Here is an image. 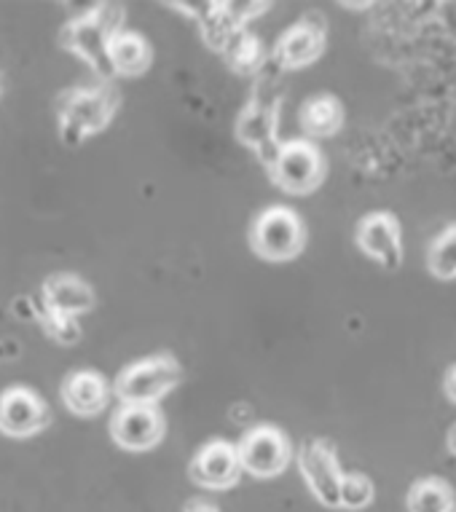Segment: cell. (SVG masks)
Instances as JSON below:
<instances>
[{
	"mask_svg": "<svg viewBox=\"0 0 456 512\" xmlns=\"http://www.w3.org/2000/svg\"><path fill=\"white\" fill-rule=\"evenodd\" d=\"M121 22H124V9L116 3L108 6H92V9L81 14V17L70 19V25L62 33V46H68L73 54L86 59V65L108 81L113 78L108 59V46L113 35L121 33Z\"/></svg>",
	"mask_w": 456,
	"mask_h": 512,
	"instance_id": "1",
	"label": "cell"
},
{
	"mask_svg": "<svg viewBox=\"0 0 456 512\" xmlns=\"http://www.w3.org/2000/svg\"><path fill=\"white\" fill-rule=\"evenodd\" d=\"M263 73V70H261ZM277 121H279V94H277V76L274 73H263L261 84L255 86L253 100L247 102L242 116L237 121V137L239 143L247 145L255 156L266 164L274 167L282 145L277 137Z\"/></svg>",
	"mask_w": 456,
	"mask_h": 512,
	"instance_id": "2",
	"label": "cell"
},
{
	"mask_svg": "<svg viewBox=\"0 0 456 512\" xmlns=\"http://www.w3.org/2000/svg\"><path fill=\"white\" fill-rule=\"evenodd\" d=\"M119 108V94L108 84L92 89H73L62 97L60 135L68 145H81L113 121Z\"/></svg>",
	"mask_w": 456,
	"mask_h": 512,
	"instance_id": "3",
	"label": "cell"
},
{
	"mask_svg": "<svg viewBox=\"0 0 456 512\" xmlns=\"http://www.w3.org/2000/svg\"><path fill=\"white\" fill-rule=\"evenodd\" d=\"M180 365L175 357L156 354L129 365L116 378V395L124 405H156L180 384Z\"/></svg>",
	"mask_w": 456,
	"mask_h": 512,
	"instance_id": "4",
	"label": "cell"
},
{
	"mask_svg": "<svg viewBox=\"0 0 456 512\" xmlns=\"http://www.w3.org/2000/svg\"><path fill=\"white\" fill-rule=\"evenodd\" d=\"M250 244L263 261H293L306 244L304 223L288 207H269L253 223Z\"/></svg>",
	"mask_w": 456,
	"mask_h": 512,
	"instance_id": "5",
	"label": "cell"
},
{
	"mask_svg": "<svg viewBox=\"0 0 456 512\" xmlns=\"http://www.w3.org/2000/svg\"><path fill=\"white\" fill-rule=\"evenodd\" d=\"M237 454L242 472L253 475V478H277L288 470L293 448H290L285 432L263 424V427H253L250 432H245L237 445Z\"/></svg>",
	"mask_w": 456,
	"mask_h": 512,
	"instance_id": "6",
	"label": "cell"
},
{
	"mask_svg": "<svg viewBox=\"0 0 456 512\" xmlns=\"http://www.w3.org/2000/svg\"><path fill=\"white\" fill-rule=\"evenodd\" d=\"M325 175V161L322 153L306 140H296V143H285L279 151L274 167H271V177L274 183L288 191V194L304 196L312 194L314 188L322 183Z\"/></svg>",
	"mask_w": 456,
	"mask_h": 512,
	"instance_id": "7",
	"label": "cell"
},
{
	"mask_svg": "<svg viewBox=\"0 0 456 512\" xmlns=\"http://www.w3.org/2000/svg\"><path fill=\"white\" fill-rule=\"evenodd\" d=\"M298 467L314 499L325 507H338L344 472L338 467L336 451L322 440H309L298 454Z\"/></svg>",
	"mask_w": 456,
	"mask_h": 512,
	"instance_id": "8",
	"label": "cell"
},
{
	"mask_svg": "<svg viewBox=\"0 0 456 512\" xmlns=\"http://www.w3.org/2000/svg\"><path fill=\"white\" fill-rule=\"evenodd\" d=\"M110 437L124 451H151L164 437V419L156 405H121L110 419Z\"/></svg>",
	"mask_w": 456,
	"mask_h": 512,
	"instance_id": "9",
	"label": "cell"
},
{
	"mask_svg": "<svg viewBox=\"0 0 456 512\" xmlns=\"http://www.w3.org/2000/svg\"><path fill=\"white\" fill-rule=\"evenodd\" d=\"M357 247L368 255L381 269L395 271L403 263V236H400V223L389 212H373L360 220L357 226Z\"/></svg>",
	"mask_w": 456,
	"mask_h": 512,
	"instance_id": "10",
	"label": "cell"
},
{
	"mask_svg": "<svg viewBox=\"0 0 456 512\" xmlns=\"http://www.w3.org/2000/svg\"><path fill=\"white\" fill-rule=\"evenodd\" d=\"M49 424V408L41 395L27 387H11L0 395V432L9 437H30Z\"/></svg>",
	"mask_w": 456,
	"mask_h": 512,
	"instance_id": "11",
	"label": "cell"
},
{
	"mask_svg": "<svg viewBox=\"0 0 456 512\" xmlns=\"http://www.w3.org/2000/svg\"><path fill=\"white\" fill-rule=\"evenodd\" d=\"M322 51H325V25L320 17H306L279 38L271 62L279 70H301L317 62Z\"/></svg>",
	"mask_w": 456,
	"mask_h": 512,
	"instance_id": "12",
	"label": "cell"
},
{
	"mask_svg": "<svg viewBox=\"0 0 456 512\" xmlns=\"http://www.w3.org/2000/svg\"><path fill=\"white\" fill-rule=\"evenodd\" d=\"M242 475L237 445L226 440H212L194 456L191 462V480L196 486L210 488V491H226Z\"/></svg>",
	"mask_w": 456,
	"mask_h": 512,
	"instance_id": "13",
	"label": "cell"
},
{
	"mask_svg": "<svg viewBox=\"0 0 456 512\" xmlns=\"http://www.w3.org/2000/svg\"><path fill=\"white\" fill-rule=\"evenodd\" d=\"M38 303L46 311H57L65 317H81L94 306V293L92 287L76 274H54L43 282Z\"/></svg>",
	"mask_w": 456,
	"mask_h": 512,
	"instance_id": "14",
	"label": "cell"
},
{
	"mask_svg": "<svg viewBox=\"0 0 456 512\" xmlns=\"http://www.w3.org/2000/svg\"><path fill=\"white\" fill-rule=\"evenodd\" d=\"M108 381L97 370H76L62 384V400L78 416H97L108 405Z\"/></svg>",
	"mask_w": 456,
	"mask_h": 512,
	"instance_id": "15",
	"label": "cell"
},
{
	"mask_svg": "<svg viewBox=\"0 0 456 512\" xmlns=\"http://www.w3.org/2000/svg\"><path fill=\"white\" fill-rule=\"evenodd\" d=\"M108 59L113 76H140L151 68V46L143 35L121 30L110 41Z\"/></svg>",
	"mask_w": 456,
	"mask_h": 512,
	"instance_id": "16",
	"label": "cell"
},
{
	"mask_svg": "<svg viewBox=\"0 0 456 512\" xmlns=\"http://www.w3.org/2000/svg\"><path fill=\"white\" fill-rule=\"evenodd\" d=\"M301 126L309 137H333L344 126V108L336 97H312L301 108Z\"/></svg>",
	"mask_w": 456,
	"mask_h": 512,
	"instance_id": "17",
	"label": "cell"
},
{
	"mask_svg": "<svg viewBox=\"0 0 456 512\" xmlns=\"http://www.w3.org/2000/svg\"><path fill=\"white\" fill-rule=\"evenodd\" d=\"M223 54H226L228 65L237 73H242V76L261 73L266 68V62H269V54L263 49L261 38H255L247 30H237V33L231 35L226 46H223Z\"/></svg>",
	"mask_w": 456,
	"mask_h": 512,
	"instance_id": "18",
	"label": "cell"
},
{
	"mask_svg": "<svg viewBox=\"0 0 456 512\" xmlns=\"http://www.w3.org/2000/svg\"><path fill=\"white\" fill-rule=\"evenodd\" d=\"M454 491L438 478L419 480L408 491V512H454Z\"/></svg>",
	"mask_w": 456,
	"mask_h": 512,
	"instance_id": "19",
	"label": "cell"
},
{
	"mask_svg": "<svg viewBox=\"0 0 456 512\" xmlns=\"http://www.w3.org/2000/svg\"><path fill=\"white\" fill-rule=\"evenodd\" d=\"M427 266L435 279H456V226L446 228L443 234L435 239L430 255H427Z\"/></svg>",
	"mask_w": 456,
	"mask_h": 512,
	"instance_id": "20",
	"label": "cell"
},
{
	"mask_svg": "<svg viewBox=\"0 0 456 512\" xmlns=\"http://www.w3.org/2000/svg\"><path fill=\"white\" fill-rule=\"evenodd\" d=\"M38 298V295H35ZM38 322H41L43 333L57 341L62 346H73L81 341V325H78L76 317H65V314H57V311H46L38 303Z\"/></svg>",
	"mask_w": 456,
	"mask_h": 512,
	"instance_id": "21",
	"label": "cell"
},
{
	"mask_svg": "<svg viewBox=\"0 0 456 512\" xmlns=\"http://www.w3.org/2000/svg\"><path fill=\"white\" fill-rule=\"evenodd\" d=\"M373 496H376L373 480L363 475V472H349L341 480V502H338V507H344V510H365V507H371Z\"/></svg>",
	"mask_w": 456,
	"mask_h": 512,
	"instance_id": "22",
	"label": "cell"
},
{
	"mask_svg": "<svg viewBox=\"0 0 456 512\" xmlns=\"http://www.w3.org/2000/svg\"><path fill=\"white\" fill-rule=\"evenodd\" d=\"M11 314L17 319H25V322L38 319V298H30V295H25V298H14V303H11Z\"/></svg>",
	"mask_w": 456,
	"mask_h": 512,
	"instance_id": "23",
	"label": "cell"
},
{
	"mask_svg": "<svg viewBox=\"0 0 456 512\" xmlns=\"http://www.w3.org/2000/svg\"><path fill=\"white\" fill-rule=\"evenodd\" d=\"M443 387H446L448 400H451V403H456V365L446 373V384H443Z\"/></svg>",
	"mask_w": 456,
	"mask_h": 512,
	"instance_id": "24",
	"label": "cell"
},
{
	"mask_svg": "<svg viewBox=\"0 0 456 512\" xmlns=\"http://www.w3.org/2000/svg\"><path fill=\"white\" fill-rule=\"evenodd\" d=\"M446 443H448V451H451V456H456V421L451 424V429H448Z\"/></svg>",
	"mask_w": 456,
	"mask_h": 512,
	"instance_id": "25",
	"label": "cell"
},
{
	"mask_svg": "<svg viewBox=\"0 0 456 512\" xmlns=\"http://www.w3.org/2000/svg\"><path fill=\"white\" fill-rule=\"evenodd\" d=\"M186 512H218L212 504H204V502H194V504H188Z\"/></svg>",
	"mask_w": 456,
	"mask_h": 512,
	"instance_id": "26",
	"label": "cell"
},
{
	"mask_svg": "<svg viewBox=\"0 0 456 512\" xmlns=\"http://www.w3.org/2000/svg\"><path fill=\"white\" fill-rule=\"evenodd\" d=\"M454 512H456V507H454Z\"/></svg>",
	"mask_w": 456,
	"mask_h": 512,
	"instance_id": "27",
	"label": "cell"
}]
</instances>
